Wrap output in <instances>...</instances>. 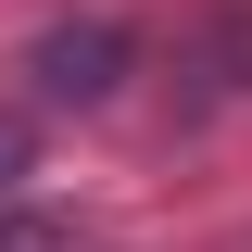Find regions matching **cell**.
Wrapping results in <instances>:
<instances>
[{"label": "cell", "instance_id": "6da1fadb", "mask_svg": "<svg viewBox=\"0 0 252 252\" xmlns=\"http://www.w3.org/2000/svg\"><path fill=\"white\" fill-rule=\"evenodd\" d=\"M101 63H114L101 26H89V38H51V89H101Z\"/></svg>", "mask_w": 252, "mask_h": 252}]
</instances>
